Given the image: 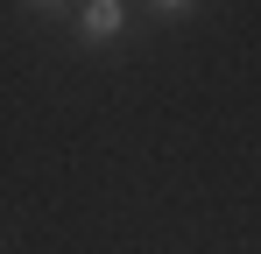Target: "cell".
I'll use <instances>...</instances> for the list:
<instances>
[{
  "label": "cell",
  "mask_w": 261,
  "mask_h": 254,
  "mask_svg": "<svg viewBox=\"0 0 261 254\" xmlns=\"http://www.w3.org/2000/svg\"><path fill=\"white\" fill-rule=\"evenodd\" d=\"M78 29H85L92 42H113L127 29V7H120V0H85V7H78Z\"/></svg>",
  "instance_id": "6da1fadb"
},
{
  "label": "cell",
  "mask_w": 261,
  "mask_h": 254,
  "mask_svg": "<svg viewBox=\"0 0 261 254\" xmlns=\"http://www.w3.org/2000/svg\"><path fill=\"white\" fill-rule=\"evenodd\" d=\"M155 7H170V14H176V7H191V0H155Z\"/></svg>",
  "instance_id": "7a4b0ae2"
}]
</instances>
